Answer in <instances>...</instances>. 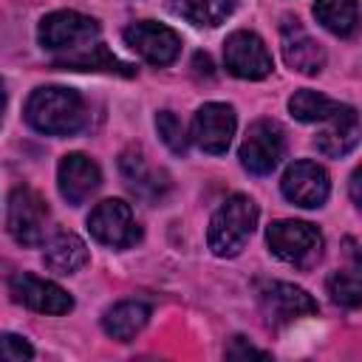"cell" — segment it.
I'll return each mask as SVG.
<instances>
[{"instance_id": "cell-18", "label": "cell", "mask_w": 362, "mask_h": 362, "mask_svg": "<svg viewBox=\"0 0 362 362\" xmlns=\"http://www.w3.org/2000/svg\"><path fill=\"white\" fill-rule=\"evenodd\" d=\"M150 320V305L141 300H122L116 305H110L102 317V328L107 337L119 339V342H130Z\"/></svg>"}, {"instance_id": "cell-27", "label": "cell", "mask_w": 362, "mask_h": 362, "mask_svg": "<svg viewBox=\"0 0 362 362\" xmlns=\"http://www.w3.org/2000/svg\"><path fill=\"white\" fill-rule=\"evenodd\" d=\"M226 356L229 359H246V356H269V354L260 351V348H255V345H249L243 337H235L229 342V348H226Z\"/></svg>"}, {"instance_id": "cell-15", "label": "cell", "mask_w": 362, "mask_h": 362, "mask_svg": "<svg viewBox=\"0 0 362 362\" xmlns=\"http://www.w3.org/2000/svg\"><path fill=\"white\" fill-rule=\"evenodd\" d=\"M119 170H122V178L124 184L141 198V201H150V204H158L164 198V192L170 189V178L164 170L153 167L147 161V156L139 150V147H127L122 156H119Z\"/></svg>"}, {"instance_id": "cell-25", "label": "cell", "mask_w": 362, "mask_h": 362, "mask_svg": "<svg viewBox=\"0 0 362 362\" xmlns=\"http://www.w3.org/2000/svg\"><path fill=\"white\" fill-rule=\"evenodd\" d=\"M156 130H158L161 141H164L173 153H178V156L187 153V133H184L181 119H178L173 110H161V113L156 116Z\"/></svg>"}, {"instance_id": "cell-26", "label": "cell", "mask_w": 362, "mask_h": 362, "mask_svg": "<svg viewBox=\"0 0 362 362\" xmlns=\"http://www.w3.org/2000/svg\"><path fill=\"white\" fill-rule=\"evenodd\" d=\"M34 356V348L17 337V334H0V359L6 362H23V359H31Z\"/></svg>"}, {"instance_id": "cell-24", "label": "cell", "mask_w": 362, "mask_h": 362, "mask_svg": "<svg viewBox=\"0 0 362 362\" xmlns=\"http://www.w3.org/2000/svg\"><path fill=\"white\" fill-rule=\"evenodd\" d=\"M328 294L337 305L345 308H356L362 303V286H359V274L356 272H334L328 277Z\"/></svg>"}, {"instance_id": "cell-23", "label": "cell", "mask_w": 362, "mask_h": 362, "mask_svg": "<svg viewBox=\"0 0 362 362\" xmlns=\"http://www.w3.org/2000/svg\"><path fill=\"white\" fill-rule=\"evenodd\" d=\"M339 107H342V105H339L337 99H331V96H325V93H317V90H308V88L297 90V93L288 99L291 116H294L297 122H305V124H311V122H328L331 116L339 113Z\"/></svg>"}, {"instance_id": "cell-10", "label": "cell", "mask_w": 362, "mask_h": 362, "mask_svg": "<svg viewBox=\"0 0 362 362\" xmlns=\"http://www.w3.org/2000/svg\"><path fill=\"white\" fill-rule=\"evenodd\" d=\"M8 294L14 303L31 308V311H40V314H68L74 308V300L65 288H59L57 283L51 280H42L37 274H14L8 280Z\"/></svg>"}, {"instance_id": "cell-4", "label": "cell", "mask_w": 362, "mask_h": 362, "mask_svg": "<svg viewBox=\"0 0 362 362\" xmlns=\"http://www.w3.org/2000/svg\"><path fill=\"white\" fill-rule=\"evenodd\" d=\"M96 37H99V23L79 11H54L45 14L40 23V42L48 51L74 54L96 42Z\"/></svg>"}, {"instance_id": "cell-28", "label": "cell", "mask_w": 362, "mask_h": 362, "mask_svg": "<svg viewBox=\"0 0 362 362\" xmlns=\"http://www.w3.org/2000/svg\"><path fill=\"white\" fill-rule=\"evenodd\" d=\"M351 195H354V204L359 206V173L351 175Z\"/></svg>"}, {"instance_id": "cell-1", "label": "cell", "mask_w": 362, "mask_h": 362, "mask_svg": "<svg viewBox=\"0 0 362 362\" xmlns=\"http://www.w3.org/2000/svg\"><path fill=\"white\" fill-rule=\"evenodd\" d=\"M25 119L45 136H71L85 127V102L71 88H37L25 102Z\"/></svg>"}, {"instance_id": "cell-2", "label": "cell", "mask_w": 362, "mask_h": 362, "mask_svg": "<svg viewBox=\"0 0 362 362\" xmlns=\"http://www.w3.org/2000/svg\"><path fill=\"white\" fill-rule=\"evenodd\" d=\"M257 223V206L249 195H229L212 215L209 221V249L218 257H232L238 255L246 240L252 238Z\"/></svg>"}, {"instance_id": "cell-12", "label": "cell", "mask_w": 362, "mask_h": 362, "mask_svg": "<svg viewBox=\"0 0 362 362\" xmlns=\"http://www.w3.org/2000/svg\"><path fill=\"white\" fill-rule=\"evenodd\" d=\"M235 136V110L223 102H206L198 107L192 119V141L212 156H221L229 150V141Z\"/></svg>"}, {"instance_id": "cell-3", "label": "cell", "mask_w": 362, "mask_h": 362, "mask_svg": "<svg viewBox=\"0 0 362 362\" xmlns=\"http://www.w3.org/2000/svg\"><path fill=\"white\" fill-rule=\"evenodd\" d=\"M266 240L274 257L291 266H311L322 255V235L305 221H274L266 229Z\"/></svg>"}, {"instance_id": "cell-13", "label": "cell", "mask_w": 362, "mask_h": 362, "mask_svg": "<svg viewBox=\"0 0 362 362\" xmlns=\"http://www.w3.org/2000/svg\"><path fill=\"white\" fill-rule=\"evenodd\" d=\"M283 195L297 204V206H305V209H314V206H322L328 192H331V181H328V173L317 164V161H294L283 181Z\"/></svg>"}, {"instance_id": "cell-29", "label": "cell", "mask_w": 362, "mask_h": 362, "mask_svg": "<svg viewBox=\"0 0 362 362\" xmlns=\"http://www.w3.org/2000/svg\"><path fill=\"white\" fill-rule=\"evenodd\" d=\"M3 107H6V85L0 79V119H3Z\"/></svg>"}, {"instance_id": "cell-7", "label": "cell", "mask_w": 362, "mask_h": 362, "mask_svg": "<svg viewBox=\"0 0 362 362\" xmlns=\"http://www.w3.org/2000/svg\"><path fill=\"white\" fill-rule=\"evenodd\" d=\"M260 308L272 328L291 325V322H297L303 317H314L320 311L317 300L305 288L291 286V283H266L260 288Z\"/></svg>"}, {"instance_id": "cell-8", "label": "cell", "mask_w": 362, "mask_h": 362, "mask_svg": "<svg viewBox=\"0 0 362 362\" xmlns=\"http://www.w3.org/2000/svg\"><path fill=\"white\" fill-rule=\"evenodd\" d=\"M283 150H286V141H283L280 124L272 119H257L246 130V139L240 144V164L255 175H269L280 164Z\"/></svg>"}, {"instance_id": "cell-14", "label": "cell", "mask_w": 362, "mask_h": 362, "mask_svg": "<svg viewBox=\"0 0 362 362\" xmlns=\"http://www.w3.org/2000/svg\"><path fill=\"white\" fill-rule=\"evenodd\" d=\"M280 42H283V59L291 71L314 76L325 65V51L322 45L300 25L297 17H286L280 25Z\"/></svg>"}, {"instance_id": "cell-21", "label": "cell", "mask_w": 362, "mask_h": 362, "mask_svg": "<svg viewBox=\"0 0 362 362\" xmlns=\"http://www.w3.org/2000/svg\"><path fill=\"white\" fill-rule=\"evenodd\" d=\"M173 14L189 20L192 25H221L232 11H235V0H170Z\"/></svg>"}, {"instance_id": "cell-22", "label": "cell", "mask_w": 362, "mask_h": 362, "mask_svg": "<svg viewBox=\"0 0 362 362\" xmlns=\"http://www.w3.org/2000/svg\"><path fill=\"white\" fill-rule=\"evenodd\" d=\"M314 17L337 37H351L359 23V8L356 0H317L314 3Z\"/></svg>"}, {"instance_id": "cell-16", "label": "cell", "mask_w": 362, "mask_h": 362, "mask_svg": "<svg viewBox=\"0 0 362 362\" xmlns=\"http://www.w3.org/2000/svg\"><path fill=\"white\" fill-rule=\"evenodd\" d=\"M102 181V173L96 167V161H90L88 156L82 153H68L62 161H59V170H57V184H59V195L68 201V204H82L88 201L96 187Z\"/></svg>"}, {"instance_id": "cell-20", "label": "cell", "mask_w": 362, "mask_h": 362, "mask_svg": "<svg viewBox=\"0 0 362 362\" xmlns=\"http://www.w3.org/2000/svg\"><path fill=\"white\" fill-rule=\"evenodd\" d=\"M45 266L54 274H74L76 269H82L88 263V246L82 243V238H76L74 232H59L42 255Z\"/></svg>"}, {"instance_id": "cell-6", "label": "cell", "mask_w": 362, "mask_h": 362, "mask_svg": "<svg viewBox=\"0 0 362 362\" xmlns=\"http://www.w3.org/2000/svg\"><path fill=\"white\" fill-rule=\"evenodd\" d=\"M88 229L99 243L113 246V249H127L141 238L133 209L119 198H107V201L96 204L88 218Z\"/></svg>"}, {"instance_id": "cell-19", "label": "cell", "mask_w": 362, "mask_h": 362, "mask_svg": "<svg viewBox=\"0 0 362 362\" xmlns=\"http://www.w3.org/2000/svg\"><path fill=\"white\" fill-rule=\"evenodd\" d=\"M57 68H71V71H105V74H119V76H133L136 68L113 57L102 42H93L82 51L65 54L57 59Z\"/></svg>"}, {"instance_id": "cell-9", "label": "cell", "mask_w": 362, "mask_h": 362, "mask_svg": "<svg viewBox=\"0 0 362 362\" xmlns=\"http://www.w3.org/2000/svg\"><path fill=\"white\" fill-rule=\"evenodd\" d=\"M223 62L232 76L240 79H263L272 74V54L263 40L252 31H235L223 42Z\"/></svg>"}, {"instance_id": "cell-17", "label": "cell", "mask_w": 362, "mask_h": 362, "mask_svg": "<svg viewBox=\"0 0 362 362\" xmlns=\"http://www.w3.org/2000/svg\"><path fill=\"white\" fill-rule=\"evenodd\" d=\"M328 122H331V127H325V130L317 136L314 144H317V150H320L322 156H328V158H342V156H348V153L359 144V116H356L354 107L342 105L339 113L331 116Z\"/></svg>"}, {"instance_id": "cell-11", "label": "cell", "mask_w": 362, "mask_h": 362, "mask_svg": "<svg viewBox=\"0 0 362 362\" xmlns=\"http://www.w3.org/2000/svg\"><path fill=\"white\" fill-rule=\"evenodd\" d=\"M124 42L150 65H170L181 51V37L153 20H141L124 28Z\"/></svg>"}, {"instance_id": "cell-5", "label": "cell", "mask_w": 362, "mask_h": 362, "mask_svg": "<svg viewBox=\"0 0 362 362\" xmlns=\"http://www.w3.org/2000/svg\"><path fill=\"white\" fill-rule=\"evenodd\" d=\"M6 226L11 238L23 246H40L48 229V206L42 195L31 187H14L8 195V218Z\"/></svg>"}]
</instances>
